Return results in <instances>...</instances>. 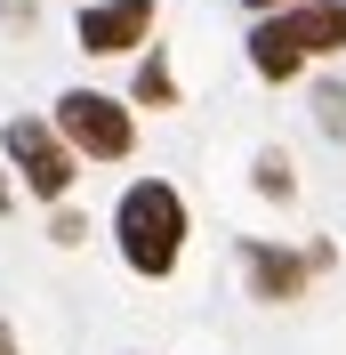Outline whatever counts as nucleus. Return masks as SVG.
I'll use <instances>...</instances> for the list:
<instances>
[{
  "instance_id": "obj_1",
  "label": "nucleus",
  "mask_w": 346,
  "mask_h": 355,
  "mask_svg": "<svg viewBox=\"0 0 346 355\" xmlns=\"http://www.w3.org/2000/svg\"><path fill=\"white\" fill-rule=\"evenodd\" d=\"M185 234H194V218H185V194H177L170 178H137L129 194L113 202V243H121V266L145 275V283H170V275H177Z\"/></svg>"
},
{
  "instance_id": "obj_2",
  "label": "nucleus",
  "mask_w": 346,
  "mask_h": 355,
  "mask_svg": "<svg viewBox=\"0 0 346 355\" xmlns=\"http://www.w3.org/2000/svg\"><path fill=\"white\" fill-rule=\"evenodd\" d=\"M0 154H8V170H17V186L33 202H65L73 178H81V154H73L65 130L41 121V113H17V121L0 130Z\"/></svg>"
},
{
  "instance_id": "obj_3",
  "label": "nucleus",
  "mask_w": 346,
  "mask_h": 355,
  "mask_svg": "<svg viewBox=\"0 0 346 355\" xmlns=\"http://www.w3.org/2000/svg\"><path fill=\"white\" fill-rule=\"evenodd\" d=\"M48 121L65 130V146H73L81 162H129V146H137L129 105H121V97H105V89H65Z\"/></svg>"
},
{
  "instance_id": "obj_4",
  "label": "nucleus",
  "mask_w": 346,
  "mask_h": 355,
  "mask_svg": "<svg viewBox=\"0 0 346 355\" xmlns=\"http://www.w3.org/2000/svg\"><path fill=\"white\" fill-rule=\"evenodd\" d=\"M73 41L89 57H129L137 41H153V0H89L73 17Z\"/></svg>"
},
{
  "instance_id": "obj_5",
  "label": "nucleus",
  "mask_w": 346,
  "mask_h": 355,
  "mask_svg": "<svg viewBox=\"0 0 346 355\" xmlns=\"http://www.w3.org/2000/svg\"><path fill=\"white\" fill-rule=\"evenodd\" d=\"M322 259H298V250L266 243V234H250L242 243V275H250V299H266V307H290V299H306V275H314Z\"/></svg>"
},
{
  "instance_id": "obj_6",
  "label": "nucleus",
  "mask_w": 346,
  "mask_h": 355,
  "mask_svg": "<svg viewBox=\"0 0 346 355\" xmlns=\"http://www.w3.org/2000/svg\"><path fill=\"white\" fill-rule=\"evenodd\" d=\"M274 24L306 57H338L346 49V0H298V8H274Z\"/></svg>"
},
{
  "instance_id": "obj_7",
  "label": "nucleus",
  "mask_w": 346,
  "mask_h": 355,
  "mask_svg": "<svg viewBox=\"0 0 346 355\" xmlns=\"http://www.w3.org/2000/svg\"><path fill=\"white\" fill-rule=\"evenodd\" d=\"M250 73H258V81H298V73H306V49L290 41L274 17H250Z\"/></svg>"
},
{
  "instance_id": "obj_8",
  "label": "nucleus",
  "mask_w": 346,
  "mask_h": 355,
  "mask_svg": "<svg viewBox=\"0 0 346 355\" xmlns=\"http://www.w3.org/2000/svg\"><path fill=\"white\" fill-rule=\"evenodd\" d=\"M137 105H153V113L177 105V73H170V57H161V49H153V57H137Z\"/></svg>"
},
{
  "instance_id": "obj_9",
  "label": "nucleus",
  "mask_w": 346,
  "mask_h": 355,
  "mask_svg": "<svg viewBox=\"0 0 346 355\" xmlns=\"http://www.w3.org/2000/svg\"><path fill=\"white\" fill-rule=\"evenodd\" d=\"M258 194H266V202H290V194H298V178H290V162H282L274 146L258 154Z\"/></svg>"
},
{
  "instance_id": "obj_10",
  "label": "nucleus",
  "mask_w": 346,
  "mask_h": 355,
  "mask_svg": "<svg viewBox=\"0 0 346 355\" xmlns=\"http://www.w3.org/2000/svg\"><path fill=\"white\" fill-rule=\"evenodd\" d=\"M314 113H322V130H330V137H346V89L322 81V89H314Z\"/></svg>"
},
{
  "instance_id": "obj_11",
  "label": "nucleus",
  "mask_w": 346,
  "mask_h": 355,
  "mask_svg": "<svg viewBox=\"0 0 346 355\" xmlns=\"http://www.w3.org/2000/svg\"><path fill=\"white\" fill-rule=\"evenodd\" d=\"M81 234H89V218H73V210H57V218H48V243H65V250H73Z\"/></svg>"
},
{
  "instance_id": "obj_12",
  "label": "nucleus",
  "mask_w": 346,
  "mask_h": 355,
  "mask_svg": "<svg viewBox=\"0 0 346 355\" xmlns=\"http://www.w3.org/2000/svg\"><path fill=\"white\" fill-rule=\"evenodd\" d=\"M250 17H274V8H298V0H242Z\"/></svg>"
},
{
  "instance_id": "obj_13",
  "label": "nucleus",
  "mask_w": 346,
  "mask_h": 355,
  "mask_svg": "<svg viewBox=\"0 0 346 355\" xmlns=\"http://www.w3.org/2000/svg\"><path fill=\"white\" fill-rule=\"evenodd\" d=\"M8 210H17V186H8V178H0V218H8Z\"/></svg>"
},
{
  "instance_id": "obj_14",
  "label": "nucleus",
  "mask_w": 346,
  "mask_h": 355,
  "mask_svg": "<svg viewBox=\"0 0 346 355\" xmlns=\"http://www.w3.org/2000/svg\"><path fill=\"white\" fill-rule=\"evenodd\" d=\"M0 355H17V331H8V315H0Z\"/></svg>"
}]
</instances>
